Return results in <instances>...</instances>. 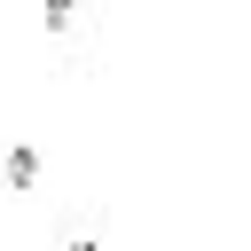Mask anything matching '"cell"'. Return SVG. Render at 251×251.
<instances>
[{"label":"cell","instance_id":"6da1fadb","mask_svg":"<svg viewBox=\"0 0 251 251\" xmlns=\"http://www.w3.org/2000/svg\"><path fill=\"white\" fill-rule=\"evenodd\" d=\"M63 251H94V243H63Z\"/></svg>","mask_w":251,"mask_h":251}]
</instances>
